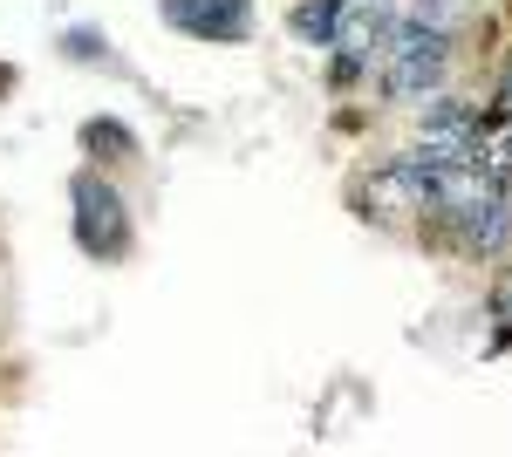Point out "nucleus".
Returning a JSON list of instances; mask_svg holds the SVG:
<instances>
[{
	"instance_id": "obj_6",
	"label": "nucleus",
	"mask_w": 512,
	"mask_h": 457,
	"mask_svg": "<svg viewBox=\"0 0 512 457\" xmlns=\"http://www.w3.org/2000/svg\"><path fill=\"white\" fill-rule=\"evenodd\" d=\"M458 14H465V0H410V21H417V28H437V35H444Z\"/></svg>"
},
{
	"instance_id": "obj_8",
	"label": "nucleus",
	"mask_w": 512,
	"mask_h": 457,
	"mask_svg": "<svg viewBox=\"0 0 512 457\" xmlns=\"http://www.w3.org/2000/svg\"><path fill=\"white\" fill-rule=\"evenodd\" d=\"M62 55H76V62H110V48L89 35V28H69V35H62Z\"/></svg>"
},
{
	"instance_id": "obj_5",
	"label": "nucleus",
	"mask_w": 512,
	"mask_h": 457,
	"mask_svg": "<svg viewBox=\"0 0 512 457\" xmlns=\"http://www.w3.org/2000/svg\"><path fill=\"white\" fill-rule=\"evenodd\" d=\"M82 144H89V151H110V157H137L130 123H110V116H89V123H82Z\"/></svg>"
},
{
	"instance_id": "obj_3",
	"label": "nucleus",
	"mask_w": 512,
	"mask_h": 457,
	"mask_svg": "<svg viewBox=\"0 0 512 457\" xmlns=\"http://www.w3.org/2000/svg\"><path fill=\"white\" fill-rule=\"evenodd\" d=\"M383 21H390V14H376V7H349V14H342V28H335V41H328V48H335V69H328V76L349 82L355 69L376 55V41H383Z\"/></svg>"
},
{
	"instance_id": "obj_4",
	"label": "nucleus",
	"mask_w": 512,
	"mask_h": 457,
	"mask_svg": "<svg viewBox=\"0 0 512 457\" xmlns=\"http://www.w3.org/2000/svg\"><path fill=\"white\" fill-rule=\"evenodd\" d=\"M342 14H349V0H301L294 7V35L308 41V48H328L335 28H342Z\"/></svg>"
},
{
	"instance_id": "obj_2",
	"label": "nucleus",
	"mask_w": 512,
	"mask_h": 457,
	"mask_svg": "<svg viewBox=\"0 0 512 457\" xmlns=\"http://www.w3.org/2000/svg\"><path fill=\"white\" fill-rule=\"evenodd\" d=\"M158 14L198 41H246L253 35V0H158Z\"/></svg>"
},
{
	"instance_id": "obj_1",
	"label": "nucleus",
	"mask_w": 512,
	"mask_h": 457,
	"mask_svg": "<svg viewBox=\"0 0 512 457\" xmlns=\"http://www.w3.org/2000/svg\"><path fill=\"white\" fill-rule=\"evenodd\" d=\"M69 205H76V246L89 260H123L130 253V212H123L117 185L103 171H76L69 178Z\"/></svg>"
},
{
	"instance_id": "obj_7",
	"label": "nucleus",
	"mask_w": 512,
	"mask_h": 457,
	"mask_svg": "<svg viewBox=\"0 0 512 457\" xmlns=\"http://www.w3.org/2000/svg\"><path fill=\"white\" fill-rule=\"evenodd\" d=\"M478 171L512 178V130H506V137H492V144H478Z\"/></svg>"
},
{
	"instance_id": "obj_9",
	"label": "nucleus",
	"mask_w": 512,
	"mask_h": 457,
	"mask_svg": "<svg viewBox=\"0 0 512 457\" xmlns=\"http://www.w3.org/2000/svg\"><path fill=\"white\" fill-rule=\"evenodd\" d=\"M492 321H512V280L499 287V301H492Z\"/></svg>"
}]
</instances>
